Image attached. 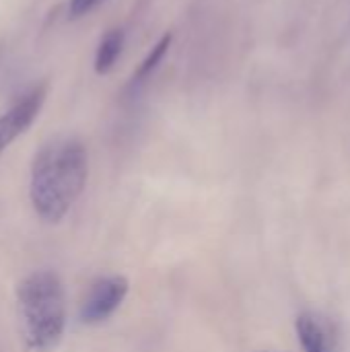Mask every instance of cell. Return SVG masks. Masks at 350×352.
<instances>
[{"mask_svg": "<svg viewBox=\"0 0 350 352\" xmlns=\"http://www.w3.org/2000/svg\"><path fill=\"white\" fill-rule=\"evenodd\" d=\"M89 177V155L74 136H54L33 157L29 198L39 221L60 223L78 200Z\"/></svg>", "mask_w": 350, "mask_h": 352, "instance_id": "1", "label": "cell"}, {"mask_svg": "<svg viewBox=\"0 0 350 352\" xmlns=\"http://www.w3.org/2000/svg\"><path fill=\"white\" fill-rule=\"evenodd\" d=\"M17 316L25 352H52L66 330V293L54 270H35L17 287Z\"/></svg>", "mask_w": 350, "mask_h": 352, "instance_id": "2", "label": "cell"}, {"mask_svg": "<svg viewBox=\"0 0 350 352\" xmlns=\"http://www.w3.org/2000/svg\"><path fill=\"white\" fill-rule=\"evenodd\" d=\"M128 295V280L124 276L111 274L97 278L87 295L83 297L78 318L85 326H97L109 320Z\"/></svg>", "mask_w": 350, "mask_h": 352, "instance_id": "3", "label": "cell"}, {"mask_svg": "<svg viewBox=\"0 0 350 352\" xmlns=\"http://www.w3.org/2000/svg\"><path fill=\"white\" fill-rule=\"evenodd\" d=\"M45 101V87L39 85L27 95H23L12 107H8L0 116V155L23 134L31 128L35 118L41 111Z\"/></svg>", "mask_w": 350, "mask_h": 352, "instance_id": "4", "label": "cell"}, {"mask_svg": "<svg viewBox=\"0 0 350 352\" xmlns=\"http://www.w3.org/2000/svg\"><path fill=\"white\" fill-rule=\"evenodd\" d=\"M297 334L305 352H330L328 328L320 316L305 311L297 318Z\"/></svg>", "mask_w": 350, "mask_h": 352, "instance_id": "5", "label": "cell"}, {"mask_svg": "<svg viewBox=\"0 0 350 352\" xmlns=\"http://www.w3.org/2000/svg\"><path fill=\"white\" fill-rule=\"evenodd\" d=\"M124 43H126V33L122 29H111L101 37V41L97 45V54H95V72L97 74L111 72V68L116 66V62L120 60V56L124 52Z\"/></svg>", "mask_w": 350, "mask_h": 352, "instance_id": "6", "label": "cell"}, {"mask_svg": "<svg viewBox=\"0 0 350 352\" xmlns=\"http://www.w3.org/2000/svg\"><path fill=\"white\" fill-rule=\"evenodd\" d=\"M169 45H171V35L167 33V35H163V37L155 43V47L146 54V58H144V60L140 62V66L136 68V72H134V76H132V87H138V85H142L146 78H151V74L159 68V64H161L163 58L167 56Z\"/></svg>", "mask_w": 350, "mask_h": 352, "instance_id": "7", "label": "cell"}, {"mask_svg": "<svg viewBox=\"0 0 350 352\" xmlns=\"http://www.w3.org/2000/svg\"><path fill=\"white\" fill-rule=\"evenodd\" d=\"M101 2H103V0H70V6H68L70 19L85 16L87 12H91L93 8H97Z\"/></svg>", "mask_w": 350, "mask_h": 352, "instance_id": "8", "label": "cell"}]
</instances>
